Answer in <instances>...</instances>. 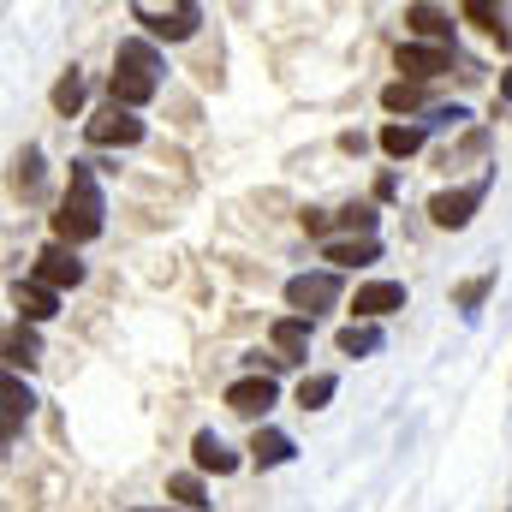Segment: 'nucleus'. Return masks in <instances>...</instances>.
<instances>
[{
    "mask_svg": "<svg viewBox=\"0 0 512 512\" xmlns=\"http://www.w3.org/2000/svg\"><path fill=\"white\" fill-rule=\"evenodd\" d=\"M102 215H108V203H102V185H96V167L90 161H72V179H66V197H60V209H54V245H90V239H102Z\"/></svg>",
    "mask_w": 512,
    "mask_h": 512,
    "instance_id": "f257e3e1",
    "label": "nucleus"
},
{
    "mask_svg": "<svg viewBox=\"0 0 512 512\" xmlns=\"http://www.w3.org/2000/svg\"><path fill=\"white\" fill-rule=\"evenodd\" d=\"M131 18L149 30V36H161V42H185V36H197V24H203V6H191V0H179V6H131Z\"/></svg>",
    "mask_w": 512,
    "mask_h": 512,
    "instance_id": "f03ea898",
    "label": "nucleus"
},
{
    "mask_svg": "<svg viewBox=\"0 0 512 512\" xmlns=\"http://www.w3.org/2000/svg\"><path fill=\"white\" fill-rule=\"evenodd\" d=\"M334 298H340V274H334V268H322V274H292V280H286V304H292L304 322H316Z\"/></svg>",
    "mask_w": 512,
    "mask_h": 512,
    "instance_id": "7ed1b4c3",
    "label": "nucleus"
},
{
    "mask_svg": "<svg viewBox=\"0 0 512 512\" xmlns=\"http://www.w3.org/2000/svg\"><path fill=\"white\" fill-rule=\"evenodd\" d=\"M393 66H399L405 84H429V78L453 72V48H435V42H399Z\"/></svg>",
    "mask_w": 512,
    "mask_h": 512,
    "instance_id": "20e7f679",
    "label": "nucleus"
},
{
    "mask_svg": "<svg viewBox=\"0 0 512 512\" xmlns=\"http://www.w3.org/2000/svg\"><path fill=\"white\" fill-rule=\"evenodd\" d=\"M483 197H489V173H483L477 185H465V191H435V197H429V221H435V227H447V233H459V227L477 215V203H483Z\"/></svg>",
    "mask_w": 512,
    "mask_h": 512,
    "instance_id": "39448f33",
    "label": "nucleus"
},
{
    "mask_svg": "<svg viewBox=\"0 0 512 512\" xmlns=\"http://www.w3.org/2000/svg\"><path fill=\"white\" fill-rule=\"evenodd\" d=\"M84 137H90L96 149H131V143H143V120L126 114V108H108V114H96V120L84 126Z\"/></svg>",
    "mask_w": 512,
    "mask_h": 512,
    "instance_id": "423d86ee",
    "label": "nucleus"
},
{
    "mask_svg": "<svg viewBox=\"0 0 512 512\" xmlns=\"http://www.w3.org/2000/svg\"><path fill=\"white\" fill-rule=\"evenodd\" d=\"M36 280H42V286H54V292L84 286V262H78L72 245H42V251H36Z\"/></svg>",
    "mask_w": 512,
    "mask_h": 512,
    "instance_id": "0eeeda50",
    "label": "nucleus"
},
{
    "mask_svg": "<svg viewBox=\"0 0 512 512\" xmlns=\"http://www.w3.org/2000/svg\"><path fill=\"white\" fill-rule=\"evenodd\" d=\"M352 310H358L364 322H382L393 310H405V286H399V280H370V286L352 292Z\"/></svg>",
    "mask_w": 512,
    "mask_h": 512,
    "instance_id": "6e6552de",
    "label": "nucleus"
},
{
    "mask_svg": "<svg viewBox=\"0 0 512 512\" xmlns=\"http://www.w3.org/2000/svg\"><path fill=\"white\" fill-rule=\"evenodd\" d=\"M405 24L417 42H435V48H453V12L441 6H405Z\"/></svg>",
    "mask_w": 512,
    "mask_h": 512,
    "instance_id": "1a4fd4ad",
    "label": "nucleus"
},
{
    "mask_svg": "<svg viewBox=\"0 0 512 512\" xmlns=\"http://www.w3.org/2000/svg\"><path fill=\"white\" fill-rule=\"evenodd\" d=\"M310 334H316V322H304V316H280V322L268 328V340H274V358L298 364V358L310 352Z\"/></svg>",
    "mask_w": 512,
    "mask_h": 512,
    "instance_id": "9d476101",
    "label": "nucleus"
},
{
    "mask_svg": "<svg viewBox=\"0 0 512 512\" xmlns=\"http://www.w3.org/2000/svg\"><path fill=\"white\" fill-rule=\"evenodd\" d=\"M191 459H197V471H215V477H233V471L245 465V459H239V453L215 435V429H203V435L191 441Z\"/></svg>",
    "mask_w": 512,
    "mask_h": 512,
    "instance_id": "9b49d317",
    "label": "nucleus"
},
{
    "mask_svg": "<svg viewBox=\"0 0 512 512\" xmlns=\"http://www.w3.org/2000/svg\"><path fill=\"white\" fill-rule=\"evenodd\" d=\"M268 405H274V376H245L227 387V411H239V417H262Z\"/></svg>",
    "mask_w": 512,
    "mask_h": 512,
    "instance_id": "f8f14e48",
    "label": "nucleus"
},
{
    "mask_svg": "<svg viewBox=\"0 0 512 512\" xmlns=\"http://www.w3.org/2000/svg\"><path fill=\"white\" fill-rule=\"evenodd\" d=\"M12 304H18L30 322H48V316L60 310V292H54V286H42V280H18V286H12Z\"/></svg>",
    "mask_w": 512,
    "mask_h": 512,
    "instance_id": "ddd939ff",
    "label": "nucleus"
},
{
    "mask_svg": "<svg viewBox=\"0 0 512 512\" xmlns=\"http://www.w3.org/2000/svg\"><path fill=\"white\" fill-rule=\"evenodd\" d=\"M114 72L155 78V72H161V48H155V42H143V36H131V42H120V54H114Z\"/></svg>",
    "mask_w": 512,
    "mask_h": 512,
    "instance_id": "4468645a",
    "label": "nucleus"
},
{
    "mask_svg": "<svg viewBox=\"0 0 512 512\" xmlns=\"http://www.w3.org/2000/svg\"><path fill=\"white\" fill-rule=\"evenodd\" d=\"M298 447H292V435L286 429H256L251 435V465H262V471H274V465H286Z\"/></svg>",
    "mask_w": 512,
    "mask_h": 512,
    "instance_id": "2eb2a0df",
    "label": "nucleus"
},
{
    "mask_svg": "<svg viewBox=\"0 0 512 512\" xmlns=\"http://www.w3.org/2000/svg\"><path fill=\"white\" fill-rule=\"evenodd\" d=\"M108 96H114V108H126V114H137L149 96H155V78H137V72H114L108 78Z\"/></svg>",
    "mask_w": 512,
    "mask_h": 512,
    "instance_id": "dca6fc26",
    "label": "nucleus"
},
{
    "mask_svg": "<svg viewBox=\"0 0 512 512\" xmlns=\"http://www.w3.org/2000/svg\"><path fill=\"white\" fill-rule=\"evenodd\" d=\"M0 399H6V441H12V435H18V423L36 411V393H30V387H24L18 376H12V370H6V382H0Z\"/></svg>",
    "mask_w": 512,
    "mask_h": 512,
    "instance_id": "f3484780",
    "label": "nucleus"
},
{
    "mask_svg": "<svg viewBox=\"0 0 512 512\" xmlns=\"http://www.w3.org/2000/svg\"><path fill=\"white\" fill-rule=\"evenodd\" d=\"M6 364H12V376L18 370H30V364H42V340H36V328H6Z\"/></svg>",
    "mask_w": 512,
    "mask_h": 512,
    "instance_id": "a211bd4d",
    "label": "nucleus"
},
{
    "mask_svg": "<svg viewBox=\"0 0 512 512\" xmlns=\"http://www.w3.org/2000/svg\"><path fill=\"white\" fill-rule=\"evenodd\" d=\"M340 358H370V352H382V328L376 322H352V328H340Z\"/></svg>",
    "mask_w": 512,
    "mask_h": 512,
    "instance_id": "6ab92c4d",
    "label": "nucleus"
},
{
    "mask_svg": "<svg viewBox=\"0 0 512 512\" xmlns=\"http://www.w3.org/2000/svg\"><path fill=\"white\" fill-rule=\"evenodd\" d=\"M167 495H173L185 512L209 507V489H203V477H197V471H173V477H167Z\"/></svg>",
    "mask_w": 512,
    "mask_h": 512,
    "instance_id": "aec40b11",
    "label": "nucleus"
},
{
    "mask_svg": "<svg viewBox=\"0 0 512 512\" xmlns=\"http://www.w3.org/2000/svg\"><path fill=\"white\" fill-rule=\"evenodd\" d=\"M423 137H429V126H399V120H393V126H382V149L393 161H405V155L423 149Z\"/></svg>",
    "mask_w": 512,
    "mask_h": 512,
    "instance_id": "412c9836",
    "label": "nucleus"
},
{
    "mask_svg": "<svg viewBox=\"0 0 512 512\" xmlns=\"http://www.w3.org/2000/svg\"><path fill=\"white\" fill-rule=\"evenodd\" d=\"M376 256H382L376 239H334L328 245V262H340V268H358V262H376Z\"/></svg>",
    "mask_w": 512,
    "mask_h": 512,
    "instance_id": "4be33fe9",
    "label": "nucleus"
},
{
    "mask_svg": "<svg viewBox=\"0 0 512 512\" xmlns=\"http://www.w3.org/2000/svg\"><path fill=\"white\" fill-rule=\"evenodd\" d=\"M382 108H387V114H417V108H423V84H405V78H399V84H387Z\"/></svg>",
    "mask_w": 512,
    "mask_h": 512,
    "instance_id": "5701e85b",
    "label": "nucleus"
},
{
    "mask_svg": "<svg viewBox=\"0 0 512 512\" xmlns=\"http://www.w3.org/2000/svg\"><path fill=\"white\" fill-rule=\"evenodd\" d=\"M334 387H340V376H304V382H298V405H304V411H322V405L334 399Z\"/></svg>",
    "mask_w": 512,
    "mask_h": 512,
    "instance_id": "b1692460",
    "label": "nucleus"
},
{
    "mask_svg": "<svg viewBox=\"0 0 512 512\" xmlns=\"http://www.w3.org/2000/svg\"><path fill=\"white\" fill-rule=\"evenodd\" d=\"M465 18L483 24L489 36H507V18H501V6H489V0H465Z\"/></svg>",
    "mask_w": 512,
    "mask_h": 512,
    "instance_id": "393cba45",
    "label": "nucleus"
},
{
    "mask_svg": "<svg viewBox=\"0 0 512 512\" xmlns=\"http://www.w3.org/2000/svg\"><path fill=\"white\" fill-rule=\"evenodd\" d=\"M54 108H60V114H78V108H84V78H78V72H66V78L54 84Z\"/></svg>",
    "mask_w": 512,
    "mask_h": 512,
    "instance_id": "a878e982",
    "label": "nucleus"
},
{
    "mask_svg": "<svg viewBox=\"0 0 512 512\" xmlns=\"http://www.w3.org/2000/svg\"><path fill=\"white\" fill-rule=\"evenodd\" d=\"M489 286H495V274H477V280H465V286H459V292H453V304H459V310H465V316H477V304H483V298H489Z\"/></svg>",
    "mask_w": 512,
    "mask_h": 512,
    "instance_id": "bb28decb",
    "label": "nucleus"
},
{
    "mask_svg": "<svg viewBox=\"0 0 512 512\" xmlns=\"http://www.w3.org/2000/svg\"><path fill=\"white\" fill-rule=\"evenodd\" d=\"M18 191H24V197H36V191H42V155H36V149H24V155H18Z\"/></svg>",
    "mask_w": 512,
    "mask_h": 512,
    "instance_id": "cd10ccee",
    "label": "nucleus"
},
{
    "mask_svg": "<svg viewBox=\"0 0 512 512\" xmlns=\"http://www.w3.org/2000/svg\"><path fill=\"white\" fill-rule=\"evenodd\" d=\"M501 102H512V66H507V78H501Z\"/></svg>",
    "mask_w": 512,
    "mask_h": 512,
    "instance_id": "c85d7f7f",
    "label": "nucleus"
},
{
    "mask_svg": "<svg viewBox=\"0 0 512 512\" xmlns=\"http://www.w3.org/2000/svg\"><path fill=\"white\" fill-rule=\"evenodd\" d=\"M137 512H149V507H137ZM161 512H185V507H161Z\"/></svg>",
    "mask_w": 512,
    "mask_h": 512,
    "instance_id": "c756f323",
    "label": "nucleus"
}]
</instances>
